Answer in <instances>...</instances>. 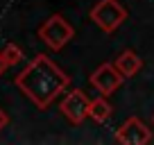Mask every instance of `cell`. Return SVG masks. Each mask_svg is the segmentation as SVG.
Wrapping results in <instances>:
<instances>
[{
    "mask_svg": "<svg viewBox=\"0 0 154 145\" xmlns=\"http://www.w3.org/2000/svg\"><path fill=\"white\" fill-rule=\"evenodd\" d=\"M14 84L25 97H29L34 102V106L48 109L70 86V75H66L50 57L36 54L25 66V70H20L16 75Z\"/></svg>",
    "mask_w": 154,
    "mask_h": 145,
    "instance_id": "1",
    "label": "cell"
},
{
    "mask_svg": "<svg viewBox=\"0 0 154 145\" xmlns=\"http://www.w3.org/2000/svg\"><path fill=\"white\" fill-rule=\"evenodd\" d=\"M72 36H75L72 25L59 14H52L41 27H38V39L43 41L52 52H59L61 48H66Z\"/></svg>",
    "mask_w": 154,
    "mask_h": 145,
    "instance_id": "3",
    "label": "cell"
},
{
    "mask_svg": "<svg viewBox=\"0 0 154 145\" xmlns=\"http://www.w3.org/2000/svg\"><path fill=\"white\" fill-rule=\"evenodd\" d=\"M152 122H154V118H152Z\"/></svg>",
    "mask_w": 154,
    "mask_h": 145,
    "instance_id": "12",
    "label": "cell"
},
{
    "mask_svg": "<svg viewBox=\"0 0 154 145\" xmlns=\"http://www.w3.org/2000/svg\"><path fill=\"white\" fill-rule=\"evenodd\" d=\"M116 140L120 145H145L152 140V129L145 125L140 118L131 116L118 127L116 131Z\"/></svg>",
    "mask_w": 154,
    "mask_h": 145,
    "instance_id": "6",
    "label": "cell"
},
{
    "mask_svg": "<svg viewBox=\"0 0 154 145\" xmlns=\"http://www.w3.org/2000/svg\"><path fill=\"white\" fill-rule=\"evenodd\" d=\"M116 68L125 75V79L134 77V75L140 72V68H143V59H140L134 50H122V52L118 54V59H116Z\"/></svg>",
    "mask_w": 154,
    "mask_h": 145,
    "instance_id": "7",
    "label": "cell"
},
{
    "mask_svg": "<svg viewBox=\"0 0 154 145\" xmlns=\"http://www.w3.org/2000/svg\"><path fill=\"white\" fill-rule=\"evenodd\" d=\"M111 113H113V109H111L106 95H100V97H95V100H91V106H88V118H93L95 122H106L111 118Z\"/></svg>",
    "mask_w": 154,
    "mask_h": 145,
    "instance_id": "8",
    "label": "cell"
},
{
    "mask_svg": "<svg viewBox=\"0 0 154 145\" xmlns=\"http://www.w3.org/2000/svg\"><path fill=\"white\" fill-rule=\"evenodd\" d=\"M7 125H9V116H7V111L2 109V106H0V131L5 129Z\"/></svg>",
    "mask_w": 154,
    "mask_h": 145,
    "instance_id": "10",
    "label": "cell"
},
{
    "mask_svg": "<svg viewBox=\"0 0 154 145\" xmlns=\"http://www.w3.org/2000/svg\"><path fill=\"white\" fill-rule=\"evenodd\" d=\"M122 79H125V75L116 68V63H102V66H97L95 70L88 75L91 86L95 88L100 95H106V97L113 95V93L122 86Z\"/></svg>",
    "mask_w": 154,
    "mask_h": 145,
    "instance_id": "4",
    "label": "cell"
},
{
    "mask_svg": "<svg viewBox=\"0 0 154 145\" xmlns=\"http://www.w3.org/2000/svg\"><path fill=\"white\" fill-rule=\"evenodd\" d=\"M88 106H91V97H88L84 91L75 88V91L66 93V97L61 100L59 111L66 116L68 122H72V125H82V122L88 118Z\"/></svg>",
    "mask_w": 154,
    "mask_h": 145,
    "instance_id": "5",
    "label": "cell"
},
{
    "mask_svg": "<svg viewBox=\"0 0 154 145\" xmlns=\"http://www.w3.org/2000/svg\"><path fill=\"white\" fill-rule=\"evenodd\" d=\"M7 68H11V66H9V61L5 59L2 50H0V75H5V72H7Z\"/></svg>",
    "mask_w": 154,
    "mask_h": 145,
    "instance_id": "11",
    "label": "cell"
},
{
    "mask_svg": "<svg viewBox=\"0 0 154 145\" xmlns=\"http://www.w3.org/2000/svg\"><path fill=\"white\" fill-rule=\"evenodd\" d=\"M2 54H5V59L9 61V66H16V63L23 61V50L16 43H7L5 48H2Z\"/></svg>",
    "mask_w": 154,
    "mask_h": 145,
    "instance_id": "9",
    "label": "cell"
},
{
    "mask_svg": "<svg viewBox=\"0 0 154 145\" xmlns=\"http://www.w3.org/2000/svg\"><path fill=\"white\" fill-rule=\"evenodd\" d=\"M88 18L97 25L104 34H113L127 20V9L120 0H97L93 5Z\"/></svg>",
    "mask_w": 154,
    "mask_h": 145,
    "instance_id": "2",
    "label": "cell"
}]
</instances>
